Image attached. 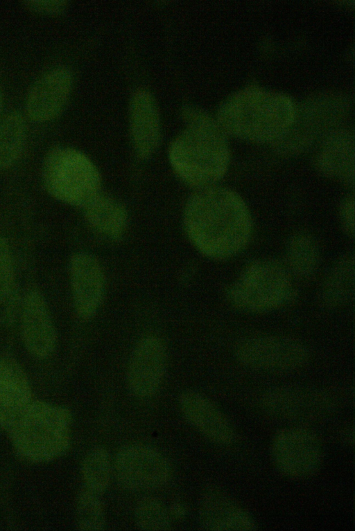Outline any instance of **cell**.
Listing matches in <instances>:
<instances>
[{
  "label": "cell",
  "instance_id": "277c9868",
  "mask_svg": "<svg viewBox=\"0 0 355 531\" xmlns=\"http://www.w3.org/2000/svg\"><path fill=\"white\" fill-rule=\"evenodd\" d=\"M71 422V413L65 407L32 401L8 432L20 458L31 463H45L68 450Z\"/></svg>",
  "mask_w": 355,
  "mask_h": 531
},
{
  "label": "cell",
  "instance_id": "4fadbf2b",
  "mask_svg": "<svg viewBox=\"0 0 355 531\" xmlns=\"http://www.w3.org/2000/svg\"><path fill=\"white\" fill-rule=\"evenodd\" d=\"M69 275L76 312L82 319H90L99 309L105 293L102 267L93 255L78 253L71 258Z\"/></svg>",
  "mask_w": 355,
  "mask_h": 531
},
{
  "label": "cell",
  "instance_id": "484cf974",
  "mask_svg": "<svg viewBox=\"0 0 355 531\" xmlns=\"http://www.w3.org/2000/svg\"><path fill=\"white\" fill-rule=\"evenodd\" d=\"M135 521L142 530H169L172 519L168 508L159 499L146 497L140 500L135 510Z\"/></svg>",
  "mask_w": 355,
  "mask_h": 531
},
{
  "label": "cell",
  "instance_id": "cb8c5ba5",
  "mask_svg": "<svg viewBox=\"0 0 355 531\" xmlns=\"http://www.w3.org/2000/svg\"><path fill=\"white\" fill-rule=\"evenodd\" d=\"M81 476L85 487L99 495L107 489L112 474L110 456L103 447L90 449L81 463Z\"/></svg>",
  "mask_w": 355,
  "mask_h": 531
},
{
  "label": "cell",
  "instance_id": "4316f807",
  "mask_svg": "<svg viewBox=\"0 0 355 531\" xmlns=\"http://www.w3.org/2000/svg\"><path fill=\"white\" fill-rule=\"evenodd\" d=\"M14 284V269L10 247L0 236V304L10 296Z\"/></svg>",
  "mask_w": 355,
  "mask_h": 531
},
{
  "label": "cell",
  "instance_id": "ba28073f",
  "mask_svg": "<svg viewBox=\"0 0 355 531\" xmlns=\"http://www.w3.org/2000/svg\"><path fill=\"white\" fill-rule=\"evenodd\" d=\"M335 397L320 388L282 386L267 390L259 401L261 411L278 420L305 423L321 421L337 408Z\"/></svg>",
  "mask_w": 355,
  "mask_h": 531
},
{
  "label": "cell",
  "instance_id": "9c48e42d",
  "mask_svg": "<svg viewBox=\"0 0 355 531\" xmlns=\"http://www.w3.org/2000/svg\"><path fill=\"white\" fill-rule=\"evenodd\" d=\"M234 355L243 365L270 372L293 370L310 357L308 348L295 339L274 334L250 336L240 341Z\"/></svg>",
  "mask_w": 355,
  "mask_h": 531
},
{
  "label": "cell",
  "instance_id": "8992f818",
  "mask_svg": "<svg viewBox=\"0 0 355 531\" xmlns=\"http://www.w3.org/2000/svg\"><path fill=\"white\" fill-rule=\"evenodd\" d=\"M293 294L291 273L272 260H257L244 269L227 291L230 303L250 313L276 309L288 302Z\"/></svg>",
  "mask_w": 355,
  "mask_h": 531
},
{
  "label": "cell",
  "instance_id": "f546056e",
  "mask_svg": "<svg viewBox=\"0 0 355 531\" xmlns=\"http://www.w3.org/2000/svg\"><path fill=\"white\" fill-rule=\"evenodd\" d=\"M172 520H181L186 516L185 506L180 502H175L168 508Z\"/></svg>",
  "mask_w": 355,
  "mask_h": 531
},
{
  "label": "cell",
  "instance_id": "2e32d148",
  "mask_svg": "<svg viewBox=\"0 0 355 531\" xmlns=\"http://www.w3.org/2000/svg\"><path fill=\"white\" fill-rule=\"evenodd\" d=\"M72 75L66 68L53 69L41 76L30 89L26 102L29 118L46 122L64 109L72 89Z\"/></svg>",
  "mask_w": 355,
  "mask_h": 531
},
{
  "label": "cell",
  "instance_id": "30bf717a",
  "mask_svg": "<svg viewBox=\"0 0 355 531\" xmlns=\"http://www.w3.org/2000/svg\"><path fill=\"white\" fill-rule=\"evenodd\" d=\"M114 471L119 485L130 492L159 488L168 483L172 475L167 458L156 449L143 444L121 448L114 458Z\"/></svg>",
  "mask_w": 355,
  "mask_h": 531
},
{
  "label": "cell",
  "instance_id": "7402d4cb",
  "mask_svg": "<svg viewBox=\"0 0 355 531\" xmlns=\"http://www.w3.org/2000/svg\"><path fill=\"white\" fill-rule=\"evenodd\" d=\"M287 269L300 277H309L317 270L320 251L316 242L310 235L298 233L288 241L286 247Z\"/></svg>",
  "mask_w": 355,
  "mask_h": 531
},
{
  "label": "cell",
  "instance_id": "ffe728a7",
  "mask_svg": "<svg viewBox=\"0 0 355 531\" xmlns=\"http://www.w3.org/2000/svg\"><path fill=\"white\" fill-rule=\"evenodd\" d=\"M85 210L87 222L96 232L114 240L122 237L128 215L119 201L98 193L85 206Z\"/></svg>",
  "mask_w": 355,
  "mask_h": 531
},
{
  "label": "cell",
  "instance_id": "4dcf8cb0",
  "mask_svg": "<svg viewBox=\"0 0 355 531\" xmlns=\"http://www.w3.org/2000/svg\"><path fill=\"white\" fill-rule=\"evenodd\" d=\"M2 109H3V96H2V93H1V91L0 90V117H1V111H2Z\"/></svg>",
  "mask_w": 355,
  "mask_h": 531
},
{
  "label": "cell",
  "instance_id": "5bb4252c",
  "mask_svg": "<svg viewBox=\"0 0 355 531\" xmlns=\"http://www.w3.org/2000/svg\"><path fill=\"white\" fill-rule=\"evenodd\" d=\"M24 344L33 357L44 359L53 352L57 341L54 323L43 295L37 289L24 298L21 315Z\"/></svg>",
  "mask_w": 355,
  "mask_h": 531
},
{
  "label": "cell",
  "instance_id": "e0dca14e",
  "mask_svg": "<svg viewBox=\"0 0 355 531\" xmlns=\"http://www.w3.org/2000/svg\"><path fill=\"white\" fill-rule=\"evenodd\" d=\"M130 134L133 148L141 159H148L160 140L158 108L152 95L139 90L132 96L129 107Z\"/></svg>",
  "mask_w": 355,
  "mask_h": 531
},
{
  "label": "cell",
  "instance_id": "d6986e66",
  "mask_svg": "<svg viewBox=\"0 0 355 531\" xmlns=\"http://www.w3.org/2000/svg\"><path fill=\"white\" fill-rule=\"evenodd\" d=\"M318 171L323 176L348 186L354 182V136L346 130L329 136L315 159Z\"/></svg>",
  "mask_w": 355,
  "mask_h": 531
},
{
  "label": "cell",
  "instance_id": "83f0119b",
  "mask_svg": "<svg viewBox=\"0 0 355 531\" xmlns=\"http://www.w3.org/2000/svg\"><path fill=\"white\" fill-rule=\"evenodd\" d=\"M339 221L343 231L349 237L354 234V199L353 196L346 197L339 208Z\"/></svg>",
  "mask_w": 355,
  "mask_h": 531
},
{
  "label": "cell",
  "instance_id": "8fae6325",
  "mask_svg": "<svg viewBox=\"0 0 355 531\" xmlns=\"http://www.w3.org/2000/svg\"><path fill=\"white\" fill-rule=\"evenodd\" d=\"M167 354L162 341L155 336L141 339L133 349L127 370L128 387L139 398L153 395L163 380Z\"/></svg>",
  "mask_w": 355,
  "mask_h": 531
},
{
  "label": "cell",
  "instance_id": "52a82bcc",
  "mask_svg": "<svg viewBox=\"0 0 355 531\" xmlns=\"http://www.w3.org/2000/svg\"><path fill=\"white\" fill-rule=\"evenodd\" d=\"M270 456L275 469L290 479L314 476L320 469L324 453L321 441L311 429L303 426L282 429L270 443Z\"/></svg>",
  "mask_w": 355,
  "mask_h": 531
},
{
  "label": "cell",
  "instance_id": "44dd1931",
  "mask_svg": "<svg viewBox=\"0 0 355 531\" xmlns=\"http://www.w3.org/2000/svg\"><path fill=\"white\" fill-rule=\"evenodd\" d=\"M354 260L353 255L339 260L327 273L321 290L322 302L338 307L348 303L354 294Z\"/></svg>",
  "mask_w": 355,
  "mask_h": 531
},
{
  "label": "cell",
  "instance_id": "603a6c76",
  "mask_svg": "<svg viewBox=\"0 0 355 531\" xmlns=\"http://www.w3.org/2000/svg\"><path fill=\"white\" fill-rule=\"evenodd\" d=\"M25 136V122L19 112L12 111L0 120V169L12 165L18 159Z\"/></svg>",
  "mask_w": 355,
  "mask_h": 531
},
{
  "label": "cell",
  "instance_id": "5b68a950",
  "mask_svg": "<svg viewBox=\"0 0 355 531\" xmlns=\"http://www.w3.org/2000/svg\"><path fill=\"white\" fill-rule=\"evenodd\" d=\"M44 188L64 203L85 207L98 193L101 177L92 161L81 152L56 147L46 154L42 171Z\"/></svg>",
  "mask_w": 355,
  "mask_h": 531
},
{
  "label": "cell",
  "instance_id": "7a4b0ae2",
  "mask_svg": "<svg viewBox=\"0 0 355 531\" xmlns=\"http://www.w3.org/2000/svg\"><path fill=\"white\" fill-rule=\"evenodd\" d=\"M183 117L187 126L170 146L171 165L190 186L199 189L215 186L230 165L227 134L216 121L196 109H185Z\"/></svg>",
  "mask_w": 355,
  "mask_h": 531
},
{
  "label": "cell",
  "instance_id": "f1b7e54d",
  "mask_svg": "<svg viewBox=\"0 0 355 531\" xmlns=\"http://www.w3.org/2000/svg\"><path fill=\"white\" fill-rule=\"evenodd\" d=\"M22 3L35 12L48 15H59L67 7L65 1H26Z\"/></svg>",
  "mask_w": 355,
  "mask_h": 531
},
{
  "label": "cell",
  "instance_id": "7c38bea8",
  "mask_svg": "<svg viewBox=\"0 0 355 531\" xmlns=\"http://www.w3.org/2000/svg\"><path fill=\"white\" fill-rule=\"evenodd\" d=\"M179 406L189 424L210 442L225 447L235 442L237 435L232 422L206 395L186 390L180 396Z\"/></svg>",
  "mask_w": 355,
  "mask_h": 531
},
{
  "label": "cell",
  "instance_id": "9a60e30c",
  "mask_svg": "<svg viewBox=\"0 0 355 531\" xmlns=\"http://www.w3.org/2000/svg\"><path fill=\"white\" fill-rule=\"evenodd\" d=\"M200 526L212 531H251L258 529L252 515L220 489L212 487L202 494L198 508Z\"/></svg>",
  "mask_w": 355,
  "mask_h": 531
},
{
  "label": "cell",
  "instance_id": "ac0fdd59",
  "mask_svg": "<svg viewBox=\"0 0 355 531\" xmlns=\"http://www.w3.org/2000/svg\"><path fill=\"white\" fill-rule=\"evenodd\" d=\"M31 402L30 383L21 366L0 357V431H8Z\"/></svg>",
  "mask_w": 355,
  "mask_h": 531
},
{
  "label": "cell",
  "instance_id": "3957f363",
  "mask_svg": "<svg viewBox=\"0 0 355 531\" xmlns=\"http://www.w3.org/2000/svg\"><path fill=\"white\" fill-rule=\"evenodd\" d=\"M296 110L288 97L249 87L224 103L217 123L227 134L255 143L279 141L295 120Z\"/></svg>",
  "mask_w": 355,
  "mask_h": 531
},
{
  "label": "cell",
  "instance_id": "6da1fadb",
  "mask_svg": "<svg viewBox=\"0 0 355 531\" xmlns=\"http://www.w3.org/2000/svg\"><path fill=\"white\" fill-rule=\"evenodd\" d=\"M184 224L194 246L216 260L240 253L252 233V216L243 199L229 188L216 186L200 188L191 196Z\"/></svg>",
  "mask_w": 355,
  "mask_h": 531
},
{
  "label": "cell",
  "instance_id": "d4e9b609",
  "mask_svg": "<svg viewBox=\"0 0 355 531\" xmlns=\"http://www.w3.org/2000/svg\"><path fill=\"white\" fill-rule=\"evenodd\" d=\"M77 525L80 530L98 531L105 526V516L100 495L84 487L76 507Z\"/></svg>",
  "mask_w": 355,
  "mask_h": 531
}]
</instances>
